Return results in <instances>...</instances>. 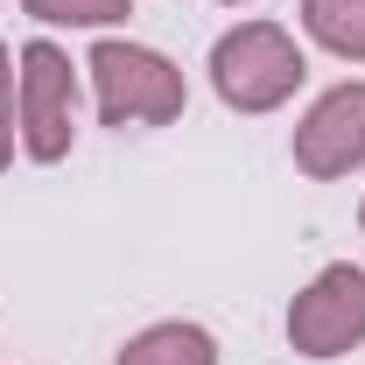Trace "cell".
Here are the masks:
<instances>
[{
    "label": "cell",
    "instance_id": "52a82bcc",
    "mask_svg": "<svg viewBox=\"0 0 365 365\" xmlns=\"http://www.w3.org/2000/svg\"><path fill=\"white\" fill-rule=\"evenodd\" d=\"M302 36L344 63H365V0H302Z\"/></svg>",
    "mask_w": 365,
    "mask_h": 365
},
{
    "label": "cell",
    "instance_id": "6da1fadb",
    "mask_svg": "<svg viewBox=\"0 0 365 365\" xmlns=\"http://www.w3.org/2000/svg\"><path fill=\"white\" fill-rule=\"evenodd\" d=\"M302 78H309V56L281 21H239L211 43V91L232 113H274L302 91Z\"/></svg>",
    "mask_w": 365,
    "mask_h": 365
},
{
    "label": "cell",
    "instance_id": "5b68a950",
    "mask_svg": "<svg viewBox=\"0 0 365 365\" xmlns=\"http://www.w3.org/2000/svg\"><path fill=\"white\" fill-rule=\"evenodd\" d=\"M295 169L317 182H337L365 169V78L351 85H330L302 113V127H295Z\"/></svg>",
    "mask_w": 365,
    "mask_h": 365
},
{
    "label": "cell",
    "instance_id": "7a4b0ae2",
    "mask_svg": "<svg viewBox=\"0 0 365 365\" xmlns=\"http://www.w3.org/2000/svg\"><path fill=\"white\" fill-rule=\"evenodd\" d=\"M85 71H91V98H98V120L106 127H169V120H182V106H190L182 71L148 43L106 36V43H91Z\"/></svg>",
    "mask_w": 365,
    "mask_h": 365
},
{
    "label": "cell",
    "instance_id": "8fae6325",
    "mask_svg": "<svg viewBox=\"0 0 365 365\" xmlns=\"http://www.w3.org/2000/svg\"><path fill=\"white\" fill-rule=\"evenodd\" d=\"M359 232H365V204H359Z\"/></svg>",
    "mask_w": 365,
    "mask_h": 365
},
{
    "label": "cell",
    "instance_id": "8992f818",
    "mask_svg": "<svg viewBox=\"0 0 365 365\" xmlns=\"http://www.w3.org/2000/svg\"><path fill=\"white\" fill-rule=\"evenodd\" d=\"M120 365H218V337L204 323H148L140 337H127Z\"/></svg>",
    "mask_w": 365,
    "mask_h": 365
},
{
    "label": "cell",
    "instance_id": "3957f363",
    "mask_svg": "<svg viewBox=\"0 0 365 365\" xmlns=\"http://www.w3.org/2000/svg\"><path fill=\"white\" fill-rule=\"evenodd\" d=\"M21 63V91H14V127H21V155L29 162H63L78 140V71L56 43H36L14 56Z\"/></svg>",
    "mask_w": 365,
    "mask_h": 365
},
{
    "label": "cell",
    "instance_id": "ba28073f",
    "mask_svg": "<svg viewBox=\"0 0 365 365\" xmlns=\"http://www.w3.org/2000/svg\"><path fill=\"white\" fill-rule=\"evenodd\" d=\"M43 29H113L134 14V0H21Z\"/></svg>",
    "mask_w": 365,
    "mask_h": 365
},
{
    "label": "cell",
    "instance_id": "9c48e42d",
    "mask_svg": "<svg viewBox=\"0 0 365 365\" xmlns=\"http://www.w3.org/2000/svg\"><path fill=\"white\" fill-rule=\"evenodd\" d=\"M14 91H21V71H14V56L0 43V176L14 169V148H21V127H14Z\"/></svg>",
    "mask_w": 365,
    "mask_h": 365
},
{
    "label": "cell",
    "instance_id": "277c9868",
    "mask_svg": "<svg viewBox=\"0 0 365 365\" xmlns=\"http://www.w3.org/2000/svg\"><path fill=\"white\" fill-rule=\"evenodd\" d=\"M288 344L302 359H344L365 344V267L337 260L288 302Z\"/></svg>",
    "mask_w": 365,
    "mask_h": 365
},
{
    "label": "cell",
    "instance_id": "30bf717a",
    "mask_svg": "<svg viewBox=\"0 0 365 365\" xmlns=\"http://www.w3.org/2000/svg\"><path fill=\"white\" fill-rule=\"evenodd\" d=\"M218 7H246V0H218Z\"/></svg>",
    "mask_w": 365,
    "mask_h": 365
}]
</instances>
